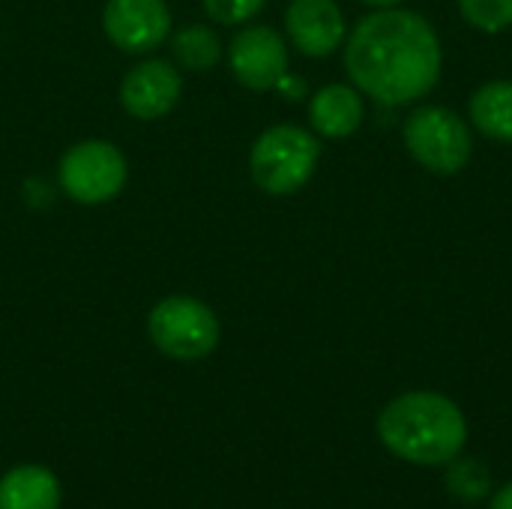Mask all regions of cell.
Returning a JSON list of instances; mask_svg holds the SVG:
<instances>
[{
    "label": "cell",
    "instance_id": "10",
    "mask_svg": "<svg viewBox=\"0 0 512 509\" xmlns=\"http://www.w3.org/2000/svg\"><path fill=\"white\" fill-rule=\"evenodd\" d=\"M285 30L291 45L306 57H330L348 39V24L336 0H291Z\"/></svg>",
    "mask_w": 512,
    "mask_h": 509
},
{
    "label": "cell",
    "instance_id": "4",
    "mask_svg": "<svg viewBox=\"0 0 512 509\" xmlns=\"http://www.w3.org/2000/svg\"><path fill=\"white\" fill-rule=\"evenodd\" d=\"M150 342L171 360L195 363L219 348L222 324L219 315L198 297L171 294L162 297L147 315Z\"/></svg>",
    "mask_w": 512,
    "mask_h": 509
},
{
    "label": "cell",
    "instance_id": "9",
    "mask_svg": "<svg viewBox=\"0 0 512 509\" xmlns=\"http://www.w3.org/2000/svg\"><path fill=\"white\" fill-rule=\"evenodd\" d=\"M183 96V75L171 60L144 57L120 81V105L129 117L153 123L168 117Z\"/></svg>",
    "mask_w": 512,
    "mask_h": 509
},
{
    "label": "cell",
    "instance_id": "12",
    "mask_svg": "<svg viewBox=\"0 0 512 509\" xmlns=\"http://www.w3.org/2000/svg\"><path fill=\"white\" fill-rule=\"evenodd\" d=\"M63 486L45 465H15L0 477V509H60Z\"/></svg>",
    "mask_w": 512,
    "mask_h": 509
},
{
    "label": "cell",
    "instance_id": "2",
    "mask_svg": "<svg viewBox=\"0 0 512 509\" xmlns=\"http://www.w3.org/2000/svg\"><path fill=\"white\" fill-rule=\"evenodd\" d=\"M381 444L411 465H447L468 444V420L444 393L414 390L396 396L378 417Z\"/></svg>",
    "mask_w": 512,
    "mask_h": 509
},
{
    "label": "cell",
    "instance_id": "14",
    "mask_svg": "<svg viewBox=\"0 0 512 509\" xmlns=\"http://www.w3.org/2000/svg\"><path fill=\"white\" fill-rule=\"evenodd\" d=\"M471 123L495 141H512V81H489L471 96Z\"/></svg>",
    "mask_w": 512,
    "mask_h": 509
},
{
    "label": "cell",
    "instance_id": "18",
    "mask_svg": "<svg viewBox=\"0 0 512 509\" xmlns=\"http://www.w3.org/2000/svg\"><path fill=\"white\" fill-rule=\"evenodd\" d=\"M276 90H279L282 96H288V99H300V96L306 93V84H303L297 75L285 72V75H282V81L276 84Z\"/></svg>",
    "mask_w": 512,
    "mask_h": 509
},
{
    "label": "cell",
    "instance_id": "1",
    "mask_svg": "<svg viewBox=\"0 0 512 509\" xmlns=\"http://www.w3.org/2000/svg\"><path fill=\"white\" fill-rule=\"evenodd\" d=\"M441 39L435 27L399 6L366 15L348 36L345 69L354 87L384 105H411L441 78Z\"/></svg>",
    "mask_w": 512,
    "mask_h": 509
},
{
    "label": "cell",
    "instance_id": "6",
    "mask_svg": "<svg viewBox=\"0 0 512 509\" xmlns=\"http://www.w3.org/2000/svg\"><path fill=\"white\" fill-rule=\"evenodd\" d=\"M405 147L417 165L438 177L459 174L474 150L468 123L441 105H423L405 120Z\"/></svg>",
    "mask_w": 512,
    "mask_h": 509
},
{
    "label": "cell",
    "instance_id": "11",
    "mask_svg": "<svg viewBox=\"0 0 512 509\" xmlns=\"http://www.w3.org/2000/svg\"><path fill=\"white\" fill-rule=\"evenodd\" d=\"M366 105L357 87L327 84L309 99V123L324 138H348L360 129Z\"/></svg>",
    "mask_w": 512,
    "mask_h": 509
},
{
    "label": "cell",
    "instance_id": "3",
    "mask_svg": "<svg viewBox=\"0 0 512 509\" xmlns=\"http://www.w3.org/2000/svg\"><path fill=\"white\" fill-rule=\"evenodd\" d=\"M321 159L318 138L294 123H276L264 129L249 150V174L264 195L285 198L300 192Z\"/></svg>",
    "mask_w": 512,
    "mask_h": 509
},
{
    "label": "cell",
    "instance_id": "19",
    "mask_svg": "<svg viewBox=\"0 0 512 509\" xmlns=\"http://www.w3.org/2000/svg\"><path fill=\"white\" fill-rule=\"evenodd\" d=\"M489 509H512V483L501 486V489L492 495V504H489Z\"/></svg>",
    "mask_w": 512,
    "mask_h": 509
},
{
    "label": "cell",
    "instance_id": "20",
    "mask_svg": "<svg viewBox=\"0 0 512 509\" xmlns=\"http://www.w3.org/2000/svg\"><path fill=\"white\" fill-rule=\"evenodd\" d=\"M360 3L375 6V9H387V6H396V3H402V0H360Z\"/></svg>",
    "mask_w": 512,
    "mask_h": 509
},
{
    "label": "cell",
    "instance_id": "15",
    "mask_svg": "<svg viewBox=\"0 0 512 509\" xmlns=\"http://www.w3.org/2000/svg\"><path fill=\"white\" fill-rule=\"evenodd\" d=\"M447 489L462 504H477L492 495V471L480 459H453L447 462Z\"/></svg>",
    "mask_w": 512,
    "mask_h": 509
},
{
    "label": "cell",
    "instance_id": "5",
    "mask_svg": "<svg viewBox=\"0 0 512 509\" xmlns=\"http://www.w3.org/2000/svg\"><path fill=\"white\" fill-rule=\"evenodd\" d=\"M129 180V162L114 141L105 138H84L63 150L57 162V183L60 192L81 204L99 207L114 201Z\"/></svg>",
    "mask_w": 512,
    "mask_h": 509
},
{
    "label": "cell",
    "instance_id": "8",
    "mask_svg": "<svg viewBox=\"0 0 512 509\" xmlns=\"http://www.w3.org/2000/svg\"><path fill=\"white\" fill-rule=\"evenodd\" d=\"M228 66L237 84L255 93L276 90L282 75L288 72V45L282 33L267 24L240 27L228 45Z\"/></svg>",
    "mask_w": 512,
    "mask_h": 509
},
{
    "label": "cell",
    "instance_id": "16",
    "mask_svg": "<svg viewBox=\"0 0 512 509\" xmlns=\"http://www.w3.org/2000/svg\"><path fill=\"white\" fill-rule=\"evenodd\" d=\"M459 12L483 33H501L512 27V0H459Z\"/></svg>",
    "mask_w": 512,
    "mask_h": 509
},
{
    "label": "cell",
    "instance_id": "7",
    "mask_svg": "<svg viewBox=\"0 0 512 509\" xmlns=\"http://www.w3.org/2000/svg\"><path fill=\"white\" fill-rule=\"evenodd\" d=\"M102 30L117 51L147 57L168 42L174 21L165 0H105Z\"/></svg>",
    "mask_w": 512,
    "mask_h": 509
},
{
    "label": "cell",
    "instance_id": "17",
    "mask_svg": "<svg viewBox=\"0 0 512 509\" xmlns=\"http://www.w3.org/2000/svg\"><path fill=\"white\" fill-rule=\"evenodd\" d=\"M204 12L219 27H243L249 24L267 0H201Z\"/></svg>",
    "mask_w": 512,
    "mask_h": 509
},
{
    "label": "cell",
    "instance_id": "13",
    "mask_svg": "<svg viewBox=\"0 0 512 509\" xmlns=\"http://www.w3.org/2000/svg\"><path fill=\"white\" fill-rule=\"evenodd\" d=\"M171 63L186 72H207L222 60V39L210 24H183L168 36Z\"/></svg>",
    "mask_w": 512,
    "mask_h": 509
}]
</instances>
